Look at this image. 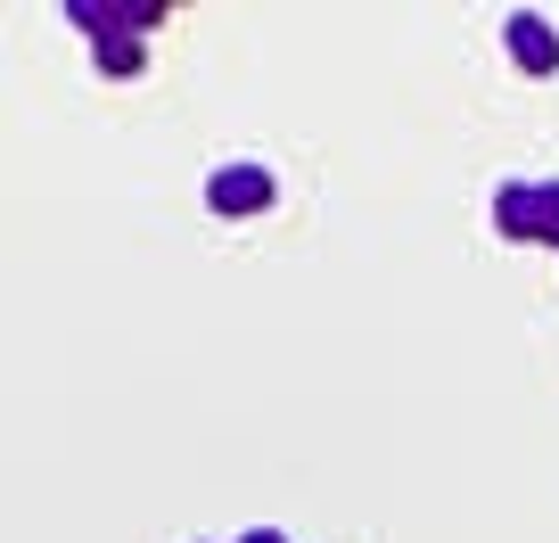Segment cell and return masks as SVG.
<instances>
[{
	"mask_svg": "<svg viewBox=\"0 0 559 543\" xmlns=\"http://www.w3.org/2000/svg\"><path fill=\"white\" fill-rule=\"evenodd\" d=\"M493 231L502 239H543V181H502L493 190Z\"/></svg>",
	"mask_w": 559,
	"mask_h": 543,
	"instance_id": "cell-3",
	"label": "cell"
},
{
	"mask_svg": "<svg viewBox=\"0 0 559 543\" xmlns=\"http://www.w3.org/2000/svg\"><path fill=\"white\" fill-rule=\"evenodd\" d=\"M239 543H288V535H280V527H247Z\"/></svg>",
	"mask_w": 559,
	"mask_h": 543,
	"instance_id": "cell-6",
	"label": "cell"
},
{
	"mask_svg": "<svg viewBox=\"0 0 559 543\" xmlns=\"http://www.w3.org/2000/svg\"><path fill=\"white\" fill-rule=\"evenodd\" d=\"M140 67H148V42H140V34H123V42H107V50H99V74H116V83H123V74H140Z\"/></svg>",
	"mask_w": 559,
	"mask_h": 543,
	"instance_id": "cell-4",
	"label": "cell"
},
{
	"mask_svg": "<svg viewBox=\"0 0 559 543\" xmlns=\"http://www.w3.org/2000/svg\"><path fill=\"white\" fill-rule=\"evenodd\" d=\"M280 198V181L263 174V165H214L206 174V206L214 214H263Z\"/></svg>",
	"mask_w": 559,
	"mask_h": 543,
	"instance_id": "cell-2",
	"label": "cell"
},
{
	"mask_svg": "<svg viewBox=\"0 0 559 543\" xmlns=\"http://www.w3.org/2000/svg\"><path fill=\"white\" fill-rule=\"evenodd\" d=\"M502 50L519 74H559V25L535 17V9H510L502 17Z\"/></svg>",
	"mask_w": 559,
	"mask_h": 543,
	"instance_id": "cell-1",
	"label": "cell"
},
{
	"mask_svg": "<svg viewBox=\"0 0 559 543\" xmlns=\"http://www.w3.org/2000/svg\"><path fill=\"white\" fill-rule=\"evenodd\" d=\"M535 247H559V181H543V239Z\"/></svg>",
	"mask_w": 559,
	"mask_h": 543,
	"instance_id": "cell-5",
	"label": "cell"
}]
</instances>
